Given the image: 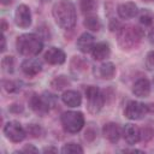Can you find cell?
Instances as JSON below:
<instances>
[{
    "label": "cell",
    "mask_w": 154,
    "mask_h": 154,
    "mask_svg": "<svg viewBox=\"0 0 154 154\" xmlns=\"http://www.w3.org/2000/svg\"><path fill=\"white\" fill-rule=\"evenodd\" d=\"M52 14L55 23L64 30H70L76 25V7L70 0H59L55 2L52 8Z\"/></svg>",
    "instance_id": "1"
},
{
    "label": "cell",
    "mask_w": 154,
    "mask_h": 154,
    "mask_svg": "<svg viewBox=\"0 0 154 154\" xmlns=\"http://www.w3.org/2000/svg\"><path fill=\"white\" fill-rule=\"evenodd\" d=\"M144 36V31L136 25H126L123 26L117 31V41L122 49L130 51L135 48L142 37Z\"/></svg>",
    "instance_id": "2"
},
{
    "label": "cell",
    "mask_w": 154,
    "mask_h": 154,
    "mask_svg": "<svg viewBox=\"0 0 154 154\" xmlns=\"http://www.w3.org/2000/svg\"><path fill=\"white\" fill-rule=\"evenodd\" d=\"M16 48L19 54L30 58L37 55L42 51L43 42L41 37L36 34H23L17 37Z\"/></svg>",
    "instance_id": "3"
},
{
    "label": "cell",
    "mask_w": 154,
    "mask_h": 154,
    "mask_svg": "<svg viewBox=\"0 0 154 154\" xmlns=\"http://www.w3.org/2000/svg\"><path fill=\"white\" fill-rule=\"evenodd\" d=\"M60 122L66 132L76 134L78 131H81L82 128L84 126V116L82 112L67 111L61 114Z\"/></svg>",
    "instance_id": "4"
},
{
    "label": "cell",
    "mask_w": 154,
    "mask_h": 154,
    "mask_svg": "<svg viewBox=\"0 0 154 154\" xmlns=\"http://www.w3.org/2000/svg\"><path fill=\"white\" fill-rule=\"evenodd\" d=\"M85 96H87L88 112H90L93 114L99 113L105 105V96H103L102 91L95 85H89L85 89Z\"/></svg>",
    "instance_id": "5"
},
{
    "label": "cell",
    "mask_w": 154,
    "mask_h": 154,
    "mask_svg": "<svg viewBox=\"0 0 154 154\" xmlns=\"http://www.w3.org/2000/svg\"><path fill=\"white\" fill-rule=\"evenodd\" d=\"M149 112L148 105L140 101H129L124 108V116L130 120H141Z\"/></svg>",
    "instance_id": "6"
},
{
    "label": "cell",
    "mask_w": 154,
    "mask_h": 154,
    "mask_svg": "<svg viewBox=\"0 0 154 154\" xmlns=\"http://www.w3.org/2000/svg\"><path fill=\"white\" fill-rule=\"evenodd\" d=\"M4 135L6 136L7 140H10L13 143H19L22 142L25 136H26V130L22 126V124L19 122L12 120L6 123V125L4 126Z\"/></svg>",
    "instance_id": "7"
},
{
    "label": "cell",
    "mask_w": 154,
    "mask_h": 154,
    "mask_svg": "<svg viewBox=\"0 0 154 154\" xmlns=\"http://www.w3.org/2000/svg\"><path fill=\"white\" fill-rule=\"evenodd\" d=\"M14 23L17 26L23 28V29L29 28L31 25V12L26 5L22 4L17 6L14 11Z\"/></svg>",
    "instance_id": "8"
},
{
    "label": "cell",
    "mask_w": 154,
    "mask_h": 154,
    "mask_svg": "<svg viewBox=\"0 0 154 154\" xmlns=\"http://www.w3.org/2000/svg\"><path fill=\"white\" fill-rule=\"evenodd\" d=\"M29 106H30V108H31L32 112H35L36 114H38L41 117L46 116L49 112V108H51V106L48 105V102L46 101V99L43 97V95L41 96V95H36V94H34L30 97Z\"/></svg>",
    "instance_id": "9"
},
{
    "label": "cell",
    "mask_w": 154,
    "mask_h": 154,
    "mask_svg": "<svg viewBox=\"0 0 154 154\" xmlns=\"http://www.w3.org/2000/svg\"><path fill=\"white\" fill-rule=\"evenodd\" d=\"M45 60L51 65H61L66 60V54L63 49L58 47H51L45 53Z\"/></svg>",
    "instance_id": "10"
},
{
    "label": "cell",
    "mask_w": 154,
    "mask_h": 154,
    "mask_svg": "<svg viewBox=\"0 0 154 154\" xmlns=\"http://www.w3.org/2000/svg\"><path fill=\"white\" fill-rule=\"evenodd\" d=\"M20 69L23 71L24 75L29 76V77H32V76H36L41 72L42 70V64L38 59H35V58H28L25 59L22 65H20Z\"/></svg>",
    "instance_id": "11"
},
{
    "label": "cell",
    "mask_w": 154,
    "mask_h": 154,
    "mask_svg": "<svg viewBox=\"0 0 154 154\" xmlns=\"http://www.w3.org/2000/svg\"><path fill=\"white\" fill-rule=\"evenodd\" d=\"M102 135L111 143H117L119 141L120 136L123 135V130L116 123H107L102 128Z\"/></svg>",
    "instance_id": "12"
},
{
    "label": "cell",
    "mask_w": 154,
    "mask_h": 154,
    "mask_svg": "<svg viewBox=\"0 0 154 154\" xmlns=\"http://www.w3.org/2000/svg\"><path fill=\"white\" fill-rule=\"evenodd\" d=\"M117 12L122 19H131L138 14V8H137V5L135 2L128 1V2L120 4L117 7Z\"/></svg>",
    "instance_id": "13"
},
{
    "label": "cell",
    "mask_w": 154,
    "mask_h": 154,
    "mask_svg": "<svg viewBox=\"0 0 154 154\" xmlns=\"http://www.w3.org/2000/svg\"><path fill=\"white\" fill-rule=\"evenodd\" d=\"M123 137L125 140V142L130 146L137 143L141 140L140 136V128H137L135 124H125V126L123 128Z\"/></svg>",
    "instance_id": "14"
},
{
    "label": "cell",
    "mask_w": 154,
    "mask_h": 154,
    "mask_svg": "<svg viewBox=\"0 0 154 154\" xmlns=\"http://www.w3.org/2000/svg\"><path fill=\"white\" fill-rule=\"evenodd\" d=\"M77 48L82 53H91L94 46H95V40L94 36L89 32H83L78 38H77Z\"/></svg>",
    "instance_id": "15"
},
{
    "label": "cell",
    "mask_w": 154,
    "mask_h": 154,
    "mask_svg": "<svg viewBox=\"0 0 154 154\" xmlns=\"http://www.w3.org/2000/svg\"><path fill=\"white\" fill-rule=\"evenodd\" d=\"M150 82L147 78H138L132 85V93L138 97H147L150 93Z\"/></svg>",
    "instance_id": "16"
},
{
    "label": "cell",
    "mask_w": 154,
    "mask_h": 154,
    "mask_svg": "<svg viewBox=\"0 0 154 154\" xmlns=\"http://www.w3.org/2000/svg\"><path fill=\"white\" fill-rule=\"evenodd\" d=\"M109 54H111V48L107 42L95 43V46L91 51V55L95 60H105L109 57Z\"/></svg>",
    "instance_id": "17"
},
{
    "label": "cell",
    "mask_w": 154,
    "mask_h": 154,
    "mask_svg": "<svg viewBox=\"0 0 154 154\" xmlns=\"http://www.w3.org/2000/svg\"><path fill=\"white\" fill-rule=\"evenodd\" d=\"M61 101L69 107H78L82 103V96L76 90H66L61 95Z\"/></svg>",
    "instance_id": "18"
},
{
    "label": "cell",
    "mask_w": 154,
    "mask_h": 154,
    "mask_svg": "<svg viewBox=\"0 0 154 154\" xmlns=\"http://www.w3.org/2000/svg\"><path fill=\"white\" fill-rule=\"evenodd\" d=\"M84 26L87 29H89L90 31H99L102 26L101 24V20L95 14H88L85 18H84V22H83Z\"/></svg>",
    "instance_id": "19"
},
{
    "label": "cell",
    "mask_w": 154,
    "mask_h": 154,
    "mask_svg": "<svg viewBox=\"0 0 154 154\" xmlns=\"http://www.w3.org/2000/svg\"><path fill=\"white\" fill-rule=\"evenodd\" d=\"M100 76L105 79H111L116 75V65L111 61H106L100 66Z\"/></svg>",
    "instance_id": "20"
},
{
    "label": "cell",
    "mask_w": 154,
    "mask_h": 154,
    "mask_svg": "<svg viewBox=\"0 0 154 154\" xmlns=\"http://www.w3.org/2000/svg\"><path fill=\"white\" fill-rule=\"evenodd\" d=\"M70 85V81L66 76H57L51 81V87L55 90H63L64 88Z\"/></svg>",
    "instance_id": "21"
},
{
    "label": "cell",
    "mask_w": 154,
    "mask_h": 154,
    "mask_svg": "<svg viewBox=\"0 0 154 154\" xmlns=\"http://www.w3.org/2000/svg\"><path fill=\"white\" fill-rule=\"evenodd\" d=\"M61 153L63 154H82L83 153V148L78 144V143H75V142H69L63 146L61 148Z\"/></svg>",
    "instance_id": "22"
},
{
    "label": "cell",
    "mask_w": 154,
    "mask_h": 154,
    "mask_svg": "<svg viewBox=\"0 0 154 154\" xmlns=\"http://www.w3.org/2000/svg\"><path fill=\"white\" fill-rule=\"evenodd\" d=\"M96 0H79V8L83 13L91 14V12L96 10Z\"/></svg>",
    "instance_id": "23"
},
{
    "label": "cell",
    "mask_w": 154,
    "mask_h": 154,
    "mask_svg": "<svg viewBox=\"0 0 154 154\" xmlns=\"http://www.w3.org/2000/svg\"><path fill=\"white\" fill-rule=\"evenodd\" d=\"M88 66V63L85 60H83L81 57H73L72 61H71V67L72 71L76 72H81V71H85Z\"/></svg>",
    "instance_id": "24"
},
{
    "label": "cell",
    "mask_w": 154,
    "mask_h": 154,
    "mask_svg": "<svg viewBox=\"0 0 154 154\" xmlns=\"http://www.w3.org/2000/svg\"><path fill=\"white\" fill-rule=\"evenodd\" d=\"M153 20H154V16L149 10L144 8V10L141 11V13H140V23L142 25L149 26V25L153 24Z\"/></svg>",
    "instance_id": "25"
},
{
    "label": "cell",
    "mask_w": 154,
    "mask_h": 154,
    "mask_svg": "<svg viewBox=\"0 0 154 154\" xmlns=\"http://www.w3.org/2000/svg\"><path fill=\"white\" fill-rule=\"evenodd\" d=\"M1 67L6 73H12L14 71V59L11 55H6L1 59Z\"/></svg>",
    "instance_id": "26"
},
{
    "label": "cell",
    "mask_w": 154,
    "mask_h": 154,
    "mask_svg": "<svg viewBox=\"0 0 154 154\" xmlns=\"http://www.w3.org/2000/svg\"><path fill=\"white\" fill-rule=\"evenodd\" d=\"M2 85H4V89L7 93H16V91H18L20 89L19 83L17 81H4Z\"/></svg>",
    "instance_id": "27"
},
{
    "label": "cell",
    "mask_w": 154,
    "mask_h": 154,
    "mask_svg": "<svg viewBox=\"0 0 154 154\" xmlns=\"http://www.w3.org/2000/svg\"><path fill=\"white\" fill-rule=\"evenodd\" d=\"M154 135V131L150 126H144L142 129H140V136H141V141L143 142H148Z\"/></svg>",
    "instance_id": "28"
},
{
    "label": "cell",
    "mask_w": 154,
    "mask_h": 154,
    "mask_svg": "<svg viewBox=\"0 0 154 154\" xmlns=\"http://www.w3.org/2000/svg\"><path fill=\"white\" fill-rule=\"evenodd\" d=\"M25 130L31 137H40V135L42 134V129L37 124H29Z\"/></svg>",
    "instance_id": "29"
},
{
    "label": "cell",
    "mask_w": 154,
    "mask_h": 154,
    "mask_svg": "<svg viewBox=\"0 0 154 154\" xmlns=\"http://www.w3.org/2000/svg\"><path fill=\"white\" fill-rule=\"evenodd\" d=\"M144 65L148 70H153L154 69V51H150L148 52L147 57H146V60H144Z\"/></svg>",
    "instance_id": "30"
},
{
    "label": "cell",
    "mask_w": 154,
    "mask_h": 154,
    "mask_svg": "<svg viewBox=\"0 0 154 154\" xmlns=\"http://www.w3.org/2000/svg\"><path fill=\"white\" fill-rule=\"evenodd\" d=\"M85 136V140L87 141H93L95 137H96V130L94 129V128H91V126H89L88 129H87V131H85V134H84Z\"/></svg>",
    "instance_id": "31"
},
{
    "label": "cell",
    "mask_w": 154,
    "mask_h": 154,
    "mask_svg": "<svg viewBox=\"0 0 154 154\" xmlns=\"http://www.w3.org/2000/svg\"><path fill=\"white\" fill-rule=\"evenodd\" d=\"M20 152L22 153H38V149L36 147H34L32 144H26L23 147V149Z\"/></svg>",
    "instance_id": "32"
},
{
    "label": "cell",
    "mask_w": 154,
    "mask_h": 154,
    "mask_svg": "<svg viewBox=\"0 0 154 154\" xmlns=\"http://www.w3.org/2000/svg\"><path fill=\"white\" fill-rule=\"evenodd\" d=\"M10 111H11V112H14V113H19V112H23V107H22V105L14 103V105H11Z\"/></svg>",
    "instance_id": "33"
},
{
    "label": "cell",
    "mask_w": 154,
    "mask_h": 154,
    "mask_svg": "<svg viewBox=\"0 0 154 154\" xmlns=\"http://www.w3.org/2000/svg\"><path fill=\"white\" fill-rule=\"evenodd\" d=\"M43 153H58V148L55 147H46L42 149Z\"/></svg>",
    "instance_id": "34"
},
{
    "label": "cell",
    "mask_w": 154,
    "mask_h": 154,
    "mask_svg": "<svg viewBox=\"0 0 154 154\" xmlns=\"http://www.w3.org/2000/svg\"><path fill=\"white\" fill-rule=\"evenodd\" d=\"M6 49V40H5V35L2 34L1 36V52H5Z\"/></svg>",
    "instance_id": "35"
},
{
    "label": "cell",
    "mask_w": 154,
    "mask_h": 154,
    "mask_svg": "<svg viewBox=\"0 0 154 154\" xmlns=\"http://www.w3.org/2000/svg\"><path fill=\"white\" fill-rule=\"evenodd\" d=\"M148 38H149V41H150L152 43H154V28H152V30L149 31V34H148Z\"/></svg>",
    "instance_id": "36"
},
{
    "label": "cell",
    "mask_w": 154,
    "mask_h": 154,
    "mask_svg": "<svg viewBox=\"0 0 154 154\" xmlns=\"http://www.w3.org/2000/svg\"><path fill=\"white\" fill-rule=\"evenodd\" d=\"M123 152L124 153H142V150H140V149H123Z\"/></svg>",
    "instance_id": "37"
},
{
    "label": "cell",
    "mask_w": 154,
    "mask_h": 154,
    "mask_svg": "<svg viewBox=\"0 0 154 154\" xmlns=\"http://www.w3.org/2000/svg\"><path fill=\"white\" fill-rule=\"evenodd\" d=\"M1 1V4L2 5H8V4H11L12 2V0H0Z\"/></svg>",
    "instance_id": "38"
},
{
    "label": "cell",
    "mask_w": 154,
    "mask_h": 154,
    "mask_svg": "<svg viewBox=\"0 0 154 154\" xmlns=\"http://www.w3.org/2000/svg\"><path fill=\"white\" fill-rule=\"evenodd\" d=\"M148 108H149V112H153L154 111V103H149L148 105Z\"/></svg>",
    "instance_id": "39"
},
{
    "label": "cell",
    "mask_w": 154,
    "mask_h": 154,
    "mask_svg": "<svg viewBox=\"0 0 154 154\" xmlns=\"http://www.w3.org/2000/svg\"><path fill=\"white\" fill-rule=\"evenodd\" d=\"M1 29H2V31L6 30V22H5V19H2V26H1Z\"/></svg>",
    "instance_id": "40"
},
{
    "label": "cell",
    "mask_w": 154,
    "mask_h": 154,
    "mask_svg": "<svg viewBox=\"0 0 154 154\" xmlns=\"http://www.w3.org/2000/svg\"><path fill=\"white\" fill-rule=\"evenodd\" d=\"M42 4H46V2H48V1H51V0H40Z\"/></svg>",
    "instance_id": "41"
},
{
    "label": "cell",
    "mask_w": 154,
    "mask_h": 154,
    "mask_svg": "<svg viewBox=\"0 0 154 154\" xmlns=\"http://www.w3.org/2000/svg\"><path fill=\"white\" fill-rule=\"evenodd\" d=\"M143 1H146V2H153L154 0H143Z\"/></svg>",
    "instance_id": "42"
},
{
    "label": "cell",
    "mask_w": 154,
    "mask_h": 154,
    "mask_svg": "<svg viewBox=\"0 0 154 154\" xmlns=\"http://www.w3.org/2000/svg\"><path fill=\"white\" fill-rule=\"evenodd\" d=\"M152 85H153V88H154V78H153V81H152Z\"/></svg>",
    "instance_id": "43"
}]
</instances>
